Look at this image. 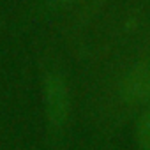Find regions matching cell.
Returning a JSON list of instances; mask_svg holds the SVG:
<instances>
[{"label":"cell","mask_w":150,"mask_h":150,"mask_svg":"<svg viewBox=\"0 0 150 150\" xmlns=\"http://www.w3.org/2000/svg\"><path fill=\"white\" fill-rule=\"evenodd\" d=\"M44 104L48 120L55 127H62L71 113V96L65 81L58 74H50L44 83Z\"/></svg>","instance_id":"1"},{"label":"cell","mask_w":150,"mask_h":150,"mask_svg":"<svg viewBox=\"0 0 150 150\" xmlns=\"http://www.w3.org/2000/svg\"><path fill=\"white\" fill-rule=\"evenodd\" d=\"M120 96L127 103L150 101V60L136 64L120 83Z\"/></svg>","instance_id":"2"},{"label":"cell","mask_w":150,"mask_h":150,"mask_svg":"<svg viewBox=\"0 0 150 150\" xmlns=\"http://www.w3.org/2000/svg\"><path fill=\"white\" fill-rule=\"evenodd\" d=\"M138 143L141 150H150V106L139 117L138 122Z\"/></svg>","instance_id":"3"},{"label":"cell","mask_w":150,"mask_h":150,"mask_svg":"<svg viewBox=\"0 0 150 150\" xmlns=\"http://www.w3.org/2000/svg\"><path fill=\"white\" fill-rule=\"evenodd\" d=\"M55 2H60V4H71V2H74V0H55Z\"/></svg>","instance_id":"4"}]
</instances>
